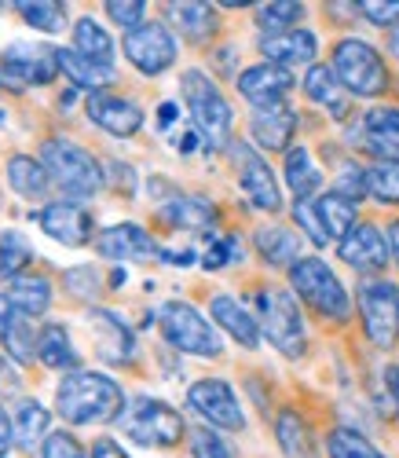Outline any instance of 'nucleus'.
<instances>
[{
    "label": "nucleus",
    "instance_id": "f257e3e1",
    "mask_svg": "<svg viewBox=\"0 0 399 458\" xmlns=\"http://www.w3.org/2000/svg\"><path fill=\"white\" fill-rule=\"evenodd\" d=\"M55 411L70 426H106L125 411V393L99 370H73L55 389Z\"/></svg>",
    "mask_w": 399,
    "mask_h": 458
},
{
    "label": "nucleus",
    "instance_id": "f03ea898",
    "mask_svg": "<svg viewBox=\"0 0 399 458\" xmlns=\"http://www.w3.org/2000/svg\"><path fill=\"white\" fill-rule=\"evenodd\" d=\"M41 165L48 169L52 187L63 191L66 202L92 199L106 187V173H103L99 158L92 150H85L81 143L63 140V136H52L41 143Z\"/></svg>",
    "mask_w": 399,
    "mask_h": 458
},
{
    "label": "nucleus",
    "instance_id": "7ed1b4c3",
    "mask_svg": "<svg viewBox=\"0 0 399 458\" xmlns=\"http://www.w3.org/2000/svg\"><path fill=\"white\" fill-rule=\"evenodd\" d=\"M180 92L187 99L194 132L202 136V143L209 150L227 147L231 143V122H234V114H231V103L224 99V92L216 89V81L209 78L206 70H183Z\"/></svg>",
    "mask_w": 399,
    "mask_h": 458
},
{
    "label": "nucleus",
    "instance_id": "20e7f679",
    "mask_svg": "<svg viewBox=\"0 0 399 458\" xmlns=\"http://www.w3.org/2000/svg\"><path fill=\"white\" fill-rule=\"evenodd\" d=\"M257 323H260V334L286 360H301L308 352V330L301 319V304L290 290L264 286L257 293Z\"/></svg>",
    "mask_w": 399,
    "mask_h": 458
},
{
    "label": "nucleus",
    "instance_id": "39448f33",
    "mask_svg": "<svg viewBox=\"0 0 399 458\" xmlns=\"http://www.w3.org/2000/svg\"><path fill=\"white\" fill-rule=\"evenodd\" d=\"M290 286L308 309L318 312L323 319L344 323L352 316V297L323 257H301L290 268Z\"/></svg>",
    "mask_w": 399,
    "mask_h": 458
},
{
    "label": "nucleus",
    "instance_id": "423d86ee",
    "mask_svg": "<svg viewBox=\"0 0 399 458\" xmlns=\"http://www.w3.org/2000/svg\"><path fill=\"white\" fill-rule=\"evenodd\" d=\"M117 426L129 440H136L140 447H176L183 437H187V426L180 411H173L169 403L162 400H150V396H136L125 403L122 418H117Z\"/></svg>",
    "mask_w": 399,
    "mask_h": 458
},
{
    "label": "nucleus",
    "instance_id": "0eeeda50",
    "mask_svg": "<svg viewBox=\"0 0 399 458\" xmlns=\"http://www.w3.org/2000/svg\"><path fill=\"white\" fill-rule=\"evenodd\" d=\"M334 73L337 81L352 92V96H363V99H374V96H385L388 92V70H385V59L374 45H367L363 37H341L334 45Z\"/></svg>",
    "mask_w": 399,
    "mask_h": 458
},
{
    "label": "nucleus",
    "instance_id": "6e6552de",
    "mask_svg": "<svg viewBox=\"0 0 399 458\" xmlns=\"http://www.w3.org/2000/svg\"><path fill=\"white\" fill-rule=\"evenodd\" d=\"M157 330H162V337L173 349H180L187 356H220L224 352L220 334L187 301H166L162 309H157Z\"/></svg>",
    "mask_w": 399,
    "mask_h": 458
},
{
    "label": "nucleus",
    "instance_id": "1a4fd4ad",
    "mask_svg": "<svg viewBox=\"0 0 399 458\" xmlns=\"http://www.w3.org/2000/svg\"><path fill=\"white\" fill-rule=\"evenodd\" d=\"M359 319L374 349H392L399 341V290L388 279H367L359 286Z\"/></svg>",
    "mask_w": 399,
    "mask_h": 458
},
{
    "label": "nucleus",
    "instance_id": "9d476101",
    "mask_svg": "<svg viewBox=\"0 0 399 458\" xmlns=\"http://www.w3.org/2000/svg\"><path fill=\"white\" fill-rule=\"evenodd\" d=\"M125 59L147 73V78H157L176 66V55H180V45H176V33L166 26V22H143L140 30L125 33Z\"/></svg>",
    "mask_w": 399,
    "mask_h": 458
},
{
    "label": "nucleus",
    "instance_id": "9b49d317",
    "mask_svg": "<svg viewBox=\"0 0 399 458\" xmlns=\"http://www.w3.org/2000/svg\"><path fill=\"white\" fill-rule=\"evenodd\" d=\"M187 400L213 429H227V433L246 429V411H242V403H238V393L227 386L224 377L194 381V386L187 389Z\"/></svg>",
    "mask_w": 399,
    "mask_h": 458
},
{
    "label": "nucleus",
    "instance_id": "f8f14e48",
    "mask_svg": "<svg viewBox=\"0 0 399 458\" xmlns=\"http://www.w3.org/2000/svg\"><path fill=\"white\" fill-rule=\"evenodd\" d=\"M231 155H234V169H238V187H242V195L260 213H278L283 209V191H278V180H275L271 165L257 155V150L246 147V143H234Z\"/></svg>",
    "mask_w": 399,
    "mask_h": 458
},
{
    "label": "nucleus",
    "instance_id": "ddd939ff",
    "mask_svg": "<svg viewBox=\"0 0 399 458\" xmlns=\"http://www.w3.org/2000/svg\"><path fill=\"white\" fill-rule=\"evenodd\" d=\"M0 63H4V70L12 73V81L19 89H26V85H48L59 73V48L37 45V41H19V45L4 48Z\"/></svg>",
    "mask_w": 399,
    "mask_h": 458
},
{
    "label": "nucleus",
    "instance_id": "4468645a",
    "mask_svg": "<svg viewBox=\"0 0 399 458\" xmlns=\"http://www.w3.org/2000/svg\"><path fill=\"white\" fill-rule=\"evenodd\" d=\"M37 224H41V232L48 235V239H55V242H63V246H89L92 242V235H99L96 232V220L77 206V202H66V199H59V202H48L41 213H37Z\"/></svg>",
    "mask_w": 399,
    "mask_h": 458
},
{
    "label": "nucleus",
    "instance_id": "2eb2a0df",
    "mask_svg": "<svg viewBox=\"0 0 399 458\" xmlns=\"http://www.w3.org/2000/svg\"><path fill=\"white\" fill-rule=\"evenodd\" d=\"M85 319L92 327V341H96V356L99 360H106L114 367L132 363V356H136V334H132V327L122 316H114L106 309H89Z\"/></svg>",
    "mask_w": 399,
    "mask_h": 458
},
{
    "label": "nucleus",
    "instance_id": "dca6fc26",
    "mask_svg": "<svg viewBox=\"0 0 399 458\" xmlns=\"http://www.w3.org/2000/svg\"><path fill=\"white\" fill-rule=\"evenodd\" d=\"M85 114H89L92 125H99L110 136H122V140L136 136L143 129V106L136 99L114 96V92H92L85 99Z\"/></svg>",
    "mask_w": 399,
    "mask_h": 458
},
{
    "label": "nucleus",
    "instance_id": "f3484780",
    "mask_svg": "<svg viewBox=\"0 0 399 458\" xmlns=\"http://www.w3.org/2000/svg\"><path fill=\"white\" fill-rule=\"evenodd\" d=\"M355 143L378 162H399V106H370L359 122Z\"/></svg>",
    "mask_w": 399,
    "mask_h": 458
},
{
    "label": "nucleus",
    "instance_id": "a211bd4d",
    "mask_svg": "<svg viewBox=\"0 0 399 458\" xmlns=\"http://www.w3.org/2000/svg\"><path fill=\"white\" fill-rule=\"evenodd\" d=\"M337 253L359 276H381L388 268V257H392L388 253V239L378 232L374 224H355V232L348 239H341Z\"/></svg>",
    "mask_w": 399,
    "mask_h": 458
},
{
    "label": "nucleus",
    "instance_id": "6ab92c4d",
    "mask_svg": "<svg viewBox=\"0 0 399 458\" xmlns=\"http://www.w3.org/2000/svg\"><path fill=\"white\" fill-rule=\"evenodd\" d=\"M290 89H293V73L286 66H275V63H257V66H246L238 73V92L253 103V110L278 106Z\"/></svg>",
    "mask_w": 399,
    "mask_h": 458
},
{
    "label": "nucleus",
    "instance_id": "aec40b11",
    "mask_svg": "<svg viewBox=\"0 0 399 458\" xmlns=\"http://www.w3.org/2000/svg\"><path fill=\"white\" fill-rule=\"evenodd\" d=\"M96 250L106 260H154L162 257L157 242L143 232L140 224H110L96 235Z\"/></svg>",
    "mask_w": 399,
    "mask_h": 458
},
{
    "label": "nucleus",
    "instance_id": "412c9836",
    "mask_svg": "<svg viewBox=\"0 0 399 458\" xmlns=\"http://www.w3.org/2000/svg\"><path fill=\"white\" fill-rule=\"evenodd\" d=\"M37 341H41V330H33V319L15 309L8 293H0V349L4 356L12 363H33Z\"/></svg>",
    "mask_w": 399,
    "mask_h": 458
},
{
    "label": "nucleus",
    "instance_id": "4be33fe9",
    "mask_svg": "<svg viewBox=\"0 0 399 458\" xmlns=\"http://www.w3.org/2000/svg\"><path fill=\"white\" fill-rule=\"evenodd\" d=\"M209 312H213V323H216L224 334H231L242 349H257V345H260V323H257V316L246 309L242 301H234V297H227V293H216V297L209 301Z\"/></svg>",
    "mask_w": 399,
    "mask_h": 458
},
{
    "label": "nucleus",
    "instance_id": "5701e85b",
    "mask_svg": "<svg viewBox=\"0 0 399 458\" xmlns=\"http://www.w3.org/2000/svg\"><path fill=\"white\" fill-rule=\"evenodd\" d=\"M260 52L267 63L275 66H315V52H318V37L311 30H290V33H275L260 41Z\"/></svg>",
    "mask_w": 399,
    "mask_h": 458
},
{
    "label": "nucleus",
    "instance_id": "b1692460",
    "mask_svg": "<svg viewBox=\"0 0 399 458\" xmlns=\"http://www.w3.org/2000/svg\"><path fill=\"white\" fill-rule=\"evenodd\" d=\"M293 136H297V114L286 103L253 110V140L264 150H290Z\"/></svg>",
    "mask_w": 399,
    "mask_h": 458
},
{
    "label": "nucleus",
    "instance_id": "393cba45",
    "mask_svg": "<svg viewBox=\"0 0 399 458\" xmlns=\"http://www.w3.org/2000/svg\"><path fill=\"white\" fill-rule=\"evenodd\" d=\"M304 96L311 103H318L323 110H330L334 118H344V114H348V89L337 81L334 66H327V63L308 66V73H304Z\"/></svg>",
    "mask_w": 399,
    "mask_h": 458
},
{
    "label": "nucleus",
    "instance_id": "a878e982",
    "mask_svg": "<svg viewBox=\"0 0 399 458\" xmlns=\"http://www.w3.org/2000/svg\"><path fill=\"white\" fill-rule=\"evenodd\" d=\"M275 440H278V447H283L286 458H318L315 433L304 422V414H297L293 407L278 411V418H275Z\"/></svg>",
    "mask_w": 399,
    "mask_h": 458
},
{
    "label": "nucleus",
    "instance_id": "bb28decb",
    "mask_svg": "<svg viewBox=\"0 0 399 458\" xmlns=\"http://www.w3.org/2000/svg\"><path fill=\"white\" fill-rule=\"evenodd\" d=\"M162 216L169 227H180V232H206L216 220V206L202 195H173L162 206Z\"/></svg>",
    "mask_w": 399,
    "mask_h": 458
},
{
    "label": "nucleus",
    "instance_id": "cd10ccee",
    "mask_svg": "<svg viewBox=\"0 0 399 458\" xmlns=\"http://www.w3.org/2000/svg\"><path fill=\"white\" fill-rule=\"evenodd\" d=\"M253 246H257V253H260L267 264H275V268H293V264L301 260V239L290 232V227H283V224H264V227H257Z\"/></svg>",
    "mask_w": 399,
    "mask_h": 458
},
{
    "label": "nucleus",
    "instance_id": "c85d7f7f",
    "mask_svg": "<svg viewBox=\"0 0 399 458\" xmlns=\"http://www.w3.org/2000/svg\"><path fill=\"white\" fill-rule=\"evenodd\" d=\"M286 183L293 191V202H315L318 187H323V169L315 165L308 147H290L286 150Z\"/></svg>",
    "mask_w": 399,
    "mask_h": 458
},
{
    "label": "nucleus",
    "instance_id": "c756f323",
    "mask_svg": "<svg viewBox=\"0 0 399 458\" xmlns=\"http://www.w3.org/2000/svg\"><path fill=\"white\" fill-rule=\"evenodd\" d=\"M12 426H15V444L30 454L37 447H45V440L52 437L48 433V411L41 400H19V407L12 414Z\"/></svg>",
    "mask_w": 399,
    "mask_h": 458
},
{
    "label": "nucleus",
    "instance_id": "7c9ffc66",
    "mask_svg": "<svg viewBox=\"0 0 399 458\" xmlns=\"http://www.w3.org/2000/svg\"><path fill=\"white\" fill-rule=\"evenodd\" d=\"M166 15L187 37V41H194V45H206L209 37L216 33V26H220L213 4H169Z\"/></svg>",
    "mask_w": 399,
    "mask_h": 458
},
{
    "label": "nucleus",
    "instance_id": "2f4dec72",
    "mask_svg": "<svg viewBox=\"0 0 399 458\" xmlns=\"http://www.w3.org/2000/svg\"><path fill=\"white\" fill-rule=\"evenodd\" d=\"M59 70L66 73V78H70L77 89H89V96H92V92H103V89L114 81V66L77 55L73 48H59Z\"/></svg>",
    "mask_w": 399,
    "mask_h": 458
},
{
    "label": "nucleus",
    "instance_id": "473e14b6",
    "mask_svg": "<svg viewBox=\"0 0 399 458\" xmlns=\"http://www.w3.org/2000/svg\"><path fill=\"white\" fill-rule=\"evenodd\" d=\"M8 183L15 187V195H22L30 202H41L52 191L48 169L41 165V158H30V155H15L8 162Z\"/></svg>",
    "mask_w": 399,
    "mask_h": 458
},
{
    "label": "nucleus",
    "instance_id": "72a5a7b5",
    "mask_svg": "<svg viewBox=\"0 0 399 458\" xmlns=\"http://www.w3.org/2000/svg\"><path fill=\"white\" fill-rule=\"evenodd\" d=\"M8 301L15 304V309L22 316H45L48 304H52V283L45 276H19L15 283H8Z\"/></svg>",
    "mask_w": 399,
    "mask_h": 458
},
{
    "label": "nucleus",
    "instance_id": "f704fd0d",
    "mask_svg": "<svg viewBox=\"0 0 399 458\" xmlns=\"http://www.w3.org/2000/svg\"><path fill=\"white\" fill-rule=\"evenodd\" d=\"M37 360H41L48 370H70L77 367V349L70 341V330L63 323H52L41 330V341H37Z\"/></svg>",
    "mask_w": 399,
    "mask_h": 458
},
{
    "label": "nucleus",
    "instance_id": "c9c22d12",
    "mask_svg": "<svg viewBox=\"0 0 399 458\" xmlns=\"http://www.w3.org/2000/svg\"><path fill=\"white\" fill-rule=\"evenodd\" d=\"M315 213H318V220H323L327 235L337 239V242L355 232V202L344 199V195H337V191H327V195H318V199H315Z\"/></svg>",
    "mask_w": 399,
    "mask_h": 458
},
{
    "label": "nucleus",
    "instance_id": "e433bc0d",
    "mask_svg": "<svg viewBox=\"0 0 399 458\" xmlns=\"http://www.w3.org/2000/svg\"><path fill=\"white\" fill-rule=\"evenodd\" d=\"M73 52L110 66V59H114V41H110V33H106L92 15H85V19L73 22Z\"/></svg>",
    "mask_w": 399,
    "mask_h": 458
},
{
    "label": "nucleus",
    "instance_id": "4c0bfd02",
    "mask_svg": "<svg viewBox=\"0 0 399 458\" xmlns=\"http://www.w3.org/2000/svg\"><path fill=\"white\" fill-rule=\"evenodd\" d=\"M33 264V246L26 242L22 232H0V279L15 283L19 276H26V268Z\"/></svg>",
    "mask_w": 399,
    "mask_h": 458
},
{
    "label": "nucleus",
    "instance_id": "58836bf2",
    "mask_svg": "<svg viewBox=\"0 0 399 458\" xmlns=\"http://www.w3.org/2000/svg\"><path fill=\"white\" fill-rule=\"evenodd\" d=\"M304 4L297 0H275V4H260L257 8V26L264 30V37H275V33H290L297 30V22L304 19Z\"/></svg>",
    "mask_w": 399,
    "mask_h": 458
},
{
    "label": "nucleus",
    "instance_id": "ea45409f",
    "mask_svg": "<svg viewBox=\"0 0 399 458\" xmlns=\"http://www.w3.org/2000/svg\"><path fill=\"white\" fill-rule=\"evenodd\" d=\"M15 8L22 12V19L33 30L59 33L66 26V4H59V0H22V4H15Z\"/></svg>",
    "mask_w": 399,
    "mask_h": 458
},
{
    "label": "nucleus",
    "instance_id": "a19ab883",
    "mask_svg": "<svg viewBox=\"0 0 399 458\" xmlns=\"http://www.w3.org/2000/svg\"><path fill=\"white\" fill-rule=\"evenodd\" d=\"M327 451H330V458H385L363 433L344 429V426H337V429L327 437Z\"/></svg>",
    "mask_w": 399,
    "mask_h": 458
},
{
    "label": "nucleus",
    "instance_id": "79ce46f5",
    "mask_svg": "<svg viewBox=\"0 0 399 458\" xmlns=\"http://www.w3.org/2000/svg\"><path fill=\"white\" fill-rule=\"evenodd\" d=\"M367 195H374L378 202L399 206V162L367 165Z\"/></svg>",
    "mask_w": 399,
    "mask_h": 458
},
{
    "label": "nucleus",
    "instance_id": "37998d69",
    "mask_svg": "<svg viewBox=\"0 0 399 458\" xmlns=\"http://www.w3.org/2000/svg\"><path fill=\"white\" fill-rule=\"evenodd\" d=\"M187 440H191V454H194V458H231V447H227V444L216 437V429H209V426L191 429Z\"/></svg>",
    "mask_w": 399,
    "mask_h": 458
},
{
    "label": "nucleus",
    "instance_id": "c03bdc74",
    "mask_svg": "<svg viewBox=\"0 0 399 458\" xmlns=\"http://www.w3.org/2000/svg\"><path fill=\"white\" fill-rule=\"evenodd\" d=\"M103 8H106V15H110V22L125 26L129 33L140 30V26H143V15H147V4H143V0H106Z\"/></svg>",
    "mask_w": 399,
    "mask_h": 458
},
{
    "label": "nucleus",
    "instance_id": "a18cd8bd",
    "mask_svg": "<svg viewBox=\"0 0 399 458\" xmlns=\"http://www.w3.org/2000/svg\"><path fill=\"white\" fill-rule=\"evenodd\" d=\"M355 12L374 26H399V0H363V4H355Z\"/></svg>",
    "mask_w": 399,
    "mask_h": 458
},
{
    "label": "nucleus",
    "instance_id": "49530a36",
    "mask_svg": "<svg viewBox=\"0 0 399 458\" xmlns=\"http://www.w3.org/2000/svg\"><path fill=\"white\" fill-rule=\"evenodd\" d=\"M334 191H337V195H344V199H352V202L367 199V169H359L355 162H348L341 169V176L334 180Z\"/></svg>",
    "mask_w": 399,
    "mask_h": 458
},
{
    "label": "nucleus",
    "instance_id": "de8ad7c7",
    "mask_svg": "<svg viewBox=\"0 0 399 458\" xmlns=\"http://www.w3.org/2000/svg\"><path fill=\"white\" fill-rule=\"evenodd\" d=\"M293 216H297V224L304 227L308 239H311L315 246H327V242H330L323 220H318V213H315V202H293Z\"/></svg>",
    "mask_w": 399,
    "mask_h": 458
},
{
    "label": "nucleus",
    "instance_id": "09e8293b",
    "mask_svg": "<svg viewBox=\"0 0 399 458\" xmlns=\"http://www.w3.org/2000/svg\"><path fill=\"white\" fill-rule=\"evenodd\" d=\"M66 286H70V293H77L81 301H92L103 290V279H99L96 268H70L66 272Z\"/></svg>",
    "mask_w": 399,
    "mask_h": 458
},
{
    "label": "nucleus",
    "instance_id": "8fccbe9b",
    "mask_svg": "<svg viewBox=\"0 0 399 458\" xmlns=\"http://www.w3.org/2000/svg\"><path fill=\"white\" fill-rule=\"evenodd\" d=\"M41 458H85V451L70 433H52L41 447Z\"/></svg>",
    "mask_w": 399,
    "mask_h": 458
},
{
    "label": "nucleus",
    "instance_id": "3c124183",
    "mask_svg": "<svg viewBox=\"0 0 399 458\" xmlns=\"http://www.w3.org/2000/svg\"><path fill=\"white\" fill-rule=\"evenodd\" d=\"M231 257H242V250H234V239H220V242H213V250L202 257V264H206V268H224Z\"/></svg>",
    "mask_w": 399,
    "mask_h": 458
},
{
    "label": "nucleus",
    "instance_id": "603ef678",
    "mask_svg": "<svg viewBox=\"0 0 399 458\" xmlns=\"http://www.w3.org/2000/svg\"><path fill=\"white\" fill-rule=\"evenodd\" d=\"M19 393H22V377H19L15 363L0 356V396H19Z\"/></svg>",
    "mask_w": 399,
    "mask_h": 458
},
{
    "label": "nucleus",
    "instance_id": "864d4df0",
    "mask_svg": "<svg viewBox=\"0 0 399 458\" xmlns=\"http://www.w3.org/2000/svg\"><path fill=\"white\" fill-rule=\"evenodd\" d=\"M92 458H129V451H122V444H117V440L103 437V440L92 444Z\"/></svg>",
    "mask_w": 399,
    "mask_h": 458
},
{
    "label": "nucleus",
    "instance_id": "5fc2aeb1",
    "mask_svg": "<svg viewBox=\"0 0 399 458\" xmlns=\"http://www.w3.org/2000/svg\"><path fill=\"white\" fill-rule=\"evenodd\" d=\"M15 440V426H12V414L0 407V458H8V447Z\"/></svg>",
    "mask_w": 399,
    "mask_h": 458
},
{
    "label": "nucleus",
    "instance_id": "6e6d98bb",
    "mask_svg": "<svg viewBox=\"0 0 399 458\" xmlns=\"http://www.w3.org/2000/svg\"><path fill=\"white\" fill-rule=\"evenodd\" d=\"M385 239H388V253H392V260L399 264V220L388 224V235H385Z\"/></svg>",
    "mask_w": 399,
    "mask_h": 458
},
{
    "label": "nucleus",
    "instance_id": "4d7b16f0",
    "mask_svg": "<svg viewBox=\"0 0 399 458\" xmlns=\"http://www.w3.org/2000/svg\"><path fill=\"white\" fill-rule=\"evenodd\" d=\"M176 103H162V110H157V122H162V129H169L173 122H176Z\"/></svg>",
    "mask_w": 399,
    "mask_h": 458
},
{
    "label": "nucleus",
    "instance_id": "13d9d810",
    "mask_svg": "<svg viewBox=\"0 0 399 458\" xmlns=\"http://www.w3.org/2000/svg\"><path fill=\"white\" fill-rule=\"evenodd\" d=\"M388 52L395 55V63H399V26L395 30H388Z\"/></svg>",
    "mask_w": 399,
    "mask_h": 458
},
{
    "label": "nucleus",
    "instance_id": "bf43d9fd",
    "mask_svg": "<svg viewBox=\"0 0 399 458\" xmlns=\"http://www.w3.org/2000/svg\"><path fill=\"white\" fill-rule=\"evenodd\" d=\"M388 381H392V389H395V396H399V367H395V370H388Z\"/></svg>",
    "mask_w": 399,
    "mask_h": 458
},
{
    "label": "nucleus",
    "instance_id": "052dcab7",
    "mask_svg": "<svg viewBox=\"0 0 399 458\" xmlns=\"http://www.w3.org/2000/svg\"><path fill=\"white\" fill-rule=\"evenodd\" d=\"M0 12H4V4H0Z\"/></svg>",
    "mask_w": 399,
    "mask_h": 458
},
{
    "label": "nucleus",
    "instance_id": "680f3d73",
    "mask_svg": "<svg viewBox=\"0 0 399 458\" xmlns=\"http://www.w3.org/2000/svg\"><path fill=\"white\" fill-rule=\"evenodd\" d=\"M0 191H4V187H0Z\"/></svg>",
    "mask_w": 399,
    "mask_h": 458
}]
</instances>
